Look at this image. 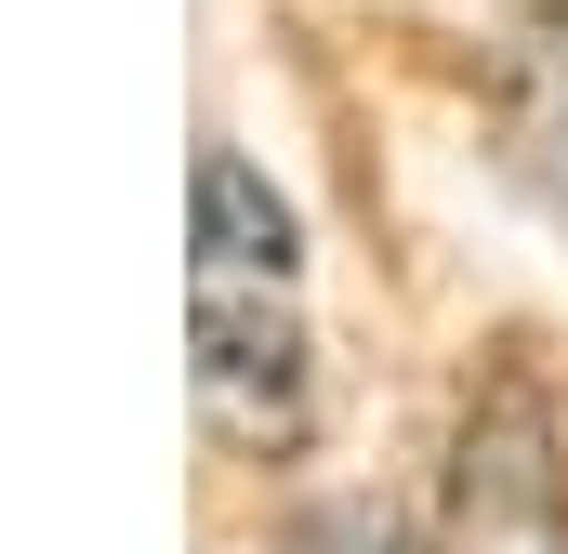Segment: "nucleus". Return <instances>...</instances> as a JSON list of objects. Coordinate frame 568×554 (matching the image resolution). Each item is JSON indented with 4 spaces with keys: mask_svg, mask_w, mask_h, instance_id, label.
Returning <instances> with one entry per match:
<instances>
[{
    "mask_svg": "<svg viewBox=\"0 0 568 554\" xmlns=\"http://www.w3.org/2000/svg\"><path fill=\"white\" fill-rule=\"evenodd\" d=\"M185 343H199V410L225 449H291L304 435V225L291 198L212 145L199 158V225H185Z\"/></svg>",
    "mask_w": 568,
    "mask_h": 554,
    "instance_id": "nucleus-1",
    "label": "nucleus"
},
{
    "mask_svg": "<svg viewBox=\"0 0 568 554\" xmlns=\"http://www.w3.org/2000/svg\"><path fill=\"white\" fill-rule=\"evenodd\" d=\"M436 554H568V435L542 370H489L449 435L436 489Z\"/></svg>",
    "mask_w": 568,
    "mask_h": 554,
    "instance_id": "nucleus-2",
    "label": "nucleus"
}]
</instances>
